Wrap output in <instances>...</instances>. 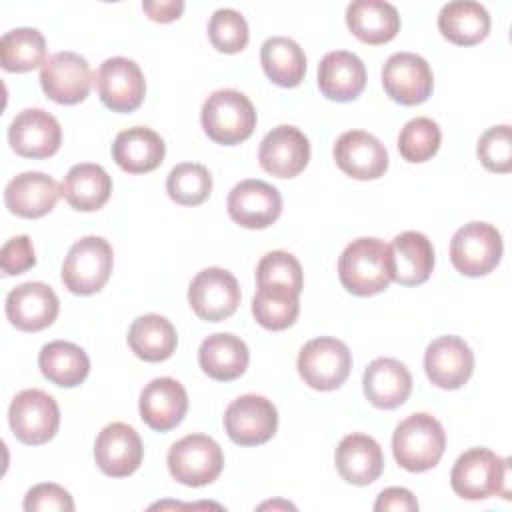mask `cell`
Listing matches in <instances>:
<instances>
[{"mask_svg": "<svg viewBox=\"0 0 512 512\" xmlns=\"http://www.w3.org/2000/svg\"><path fill=\"white\" fill-rule=\"evenodd\" d=\"M502 258V236L488 222H468L450 240L454 268L470 278L490 274Z\"/></svg>", "mask_w": 512, "mask_h": 512, "instance_id": "obj_8", "label": "cell"}, {"mask_svg": "<svg viewBox=\"0 0 512 512\" xmlns=\"http://www.w3.org/2000/svg\"><path fill=\"white\" fill-rule=\"evenodd\" d=\"M444 448V428L426 412H416L402 420L392 436L394 458L408 472H426L434 468L440 462Z\"/></svg>", "mask_w": 512, "mask_h": 512, "instance_id": "obj_3", "label": "cell"}, {"mask_svg": "<svg viewBox=\"0 0 512 512\" xmlns=\"http://www.w3.org/2000/svg\"><path fill=\"white\" fill-rule=\"evenodd\" d=\"M178 344V334L172 322L160 314L138 316L128 330L130 350L146 362L168 360Z\"/></svg>", "mask_w": 512, "mask_h": 512, "instance_id": "obj_34", "label": "cell"}, {"mask_svg": "<svg viewBox=\"0 0 512 512\" xmlns=\"http://www.w3.org/2000/svg\"><path fill=\"white\" fill-rule=\"evenodd\" d=\"M208 38L218 52L236 54L248 44L246 18L232 8H220L210 16Z\"/></svg>", "mask_w": 512, "mask_h": 512, "instance_id": "obj_40", "label": "cell"}, {"mask_svg": "<svg viewBox=\"0 0 512 512\" xmlns=\"http://www.w3.org/2000/svg\"><path fill=\"white\" fill-rule=\"evenodd\" d=\"M0 264L6 276H16L30 270L36 264L34 246L30 236H14L0 250Z\"/></svg>", "mask_w": 512, "mask_h": 512, "instance_id": "obj_44", "label": "cell"}, {"mask_svg": "<svg viewBox=\"0 0 512 512\" xmlns=\"http://www.w3.org/2000/svg\"><path fill=\"white\" fill-rule=\"evenodd\" d=\"M144 446L138 432L124 424L112 422L102 428L94 442V460L98 468L112 478H124L142 464Z\"/></svg>", "mask_w": 512, "mask_h": 512, "instance_id": "obj_19", "label": "cell"}, {"mask_svg": "<svg viewBox=\"0 0 512 512\" xmlns=\"http://www.w3.org/2000/svg\"><path fill=\"white\" fill-rule=\"evenodd\" d=\"M166 144L154 130L134 126L116 134L112 144L114 162L128 174H146L164 162Z\"/></svg>", "mask_w": 512, "mask_h": 512, "instance_id": "obj_27", "label": "cell"}, {"mask_svg": "<svg viewBox=\"0 0 512 512\" xmlns=\"http://www.w3.org/2000/svg\"><path fill=\"white\" fill-rule=\"evenodd\" d=\"M60 310L56 292L44 282H24L6 296V318L22 332L48 328Z\"/></svg>", "mask_w": 512, "mask_h": 512, "instance_id": "obj_20", "label": "cell"}, {"mask_svg": "<svg viewBox=\"0 0 512 512\" xmlns=\"http://www.w3.org/2000/svg\"><path fill=\"white\" fill-rule=\"evenodd\" d=\"M336 470L348 484L368 486L378 480L384 470L380 444L366 434H348L340 440L334 454Z\"/></svg>", "mask_w": 512, "mask_h": 512, "instance_id": "obj_25", "label": "cell"}, {"mask_svg": "<svg viewBox=\"0 0 512 512\" xmlns=\"http://www.w3.org/2000/svg\"><path fill=\"white\" fill-rule=\"evenodd\" d=\"M166 192L180 206H198L212 192V176L202 164H176L166 178Z\"/></svg>", "mask_w": 512, "mask_h": 512, "instance_id": "obj_38", "label": "cell"}, {"mask_svg": "<svg viewBox=\"0 0 512 512\" xmlns=\"http://www.w3.org/2000/svg\"><path fill=\"white\" fill-rule=\"evenodd\" d=\"M248 360L250 352L244 340L228 332L208 336L198 350V362L204 374L220 382L240 378L248 368Z\"/></svg>", "mask_w": 512, "mask_h": 512, "instance_id": "obj_29", "label": "cell"}, {"mask_svg": "<svg viewBox=\"0 0 512 512\" xmlns=\"http://www.w3.org/2000/svg\"><path fill=\"white\" fill-rule=\"evenodd\" d=\"M0 62L6 72H30L46 62V40L36 28H14L0 40Z\"/></svg>", "mask_w": 512, "mask_h": 512, "instance_id": "obj_37", "label": "cell"}, {"mask_svg": "<svg viewBox=\"0 0 512 512\" xmlns=\"http://www.w3.org/2000/svg\"><path fill=\"white\" fill-rule=\"evenodd\" d=\"M24 510L26 512H72L74 510V500L68 490H64L58 484L44 482L32 486L26 496H24Z\"/></svg>", "mask_w": 512, "mask_h": 512, "instance_id": "obj_43", "label": "cell"}, {"mask_svg": "<svg viewBox=\"0 0 512 512\" xmlns=\"http://www.w3.org/2000/svg\"><path fill=\"white\" fill-rule=\"evenodd\" d=\"M94 84L102 104L112 112H134L146 94L140 66L124 56L104 60L94 76Z\"/></svg>", "mask_w": 512, "mask_h": 512, "instance_id": "obj_12", "label": "cell"}, {"mask_svg": "<svg viewBox=\"0 0 512 512\" xmlns=\"http://www.w3.org/2000/svg\"><path fill=\"white\" fill-rule=\"evenodd\" d=\"M282 212L280 192L264 180H242L228 194V214L242 228L262 230Z\"/></svg>", "mask_w": 512, "mask_h": 512, "instance_id": "obj_16", "label": "cell"}, {"mask_svg": "<svg viewBox=\"0 0 512 512\" xmlns=\"http://www.w3.org/2000/svg\"><path fill=\"white\" fill-rule=\"evenodd\" d=\"M276 506H282V508H294L292 504H288V502H266V504H262L260 508H276Z\"/></svg>", "mask_w": 512, "mask_h": 512, "instance_id": "obj_47", "label": "cell"}, {"mask_svg": "<svg viewBox=\"0 0 512 512\" xmlns=\"http://www.w3.org/2000/svg\"><path fill=\"white\" fill-rule=\"evenodd\" d=\"M38 366L42 376L52 384L74 388L86 380L90 372V358L80 346L66 340H54L42 346Z\"/></svg>", "mask_w": 512, "mask_h": 512, "instance_id": "obj_33", "label": "cell"}, {"mask_svg": "<svg viewBox=\"0 0 512 512\" xmlns=\"http://www.w3.org/2000/svg\"><path fill=\"white\" fill-rule=\"evenodd\" d=\"M224 428L232 442L258 446L268 442L278 428L276 406L258 394H244L232 400L224 412Z\"/></svg>", "mask_w": 512, "mask_h": 512, "instance_id": "obj_11", "label": "cell"}, {"mask_svg": "<svg viewBox=\"0 0 512 512\" xmlns=\"http://www.w3.org/2000/svg\"><path fill=\"white\" fill-rule=\"evenodd\" d=\"M8 142L22 158H48L62 144V128L50 112L26 108L10 122Z\"/></svg>", "mask_w": 512, "mask_h": 512, "instance_id": "obj_15", "label": "cell"}, {"mask_svg": "<svg viewBox=\"0 0 512 512\" xmlns=\"http://www.w3.org/2000/svg\"><path fill=\"white\" fill-rule=\"evenodd\" d=\"M300 294L282 284H262L252 298V314L266 330H286L300 314Z\"/></svg>", "mask_w": 512, "mask_h": 512, "instance_id": "obj_36", "label": "cell"}, {"mask_svg": "<svg viewBox=\"0 0 512 512\" xmlns=\"http://www.w3.org/2000/svg\"><path fill=\"white\" fill-rule=\"evenodd\" d=\"M60 196L62 188L52 176L44 172H22L8 182L4 204L20 218H40L56 206Z\"/></svg>", "mask_w": 512, "mask_h": 512, "instance_id": "obj_23", "label": "cell"}, {"mask_svg": "<svg viewBox=\"0 0 512 512\" xmlns=\"http://www.w3.org/2000/svg\"><path fill=\"white\" fill-rule=\"evenodd\" d=\"M310 160V142L296 126L280 124L260 142L258 162L262 170L276 178L298 176Z\"/></svg>", "mask_w": 512, "mask_h": 512, "instance_id": "obj_17", "label": "cell"}, {"mask_svg": "<svg viewBox=\"0 0 512 512\" xmlns=\"http://www.w3.org/2000/svg\"><path fill=\"white\" fill-rule=\"evenodd\" d=\"M350 32L366 44H386L400 30L398 10L384 0H356L346 8Z\"/></svg>", "mask_w": 512, "mask_h": 512, "instance_id": "obj_30", "label": "cell"}, {"mask_svg": "<svg viewBox=\"0 0 512 512\" xmlns=\"http://www.w3.org/2000/svg\"><path fill=\"white\" fill-rule=\"evenodd\" d=\"M510 460L488 448H470L458 456L450 472L452 490L464 500H484L490 496L510 498Z\"/></svg>", "mask_w": 512, "mask_h": 512, "instance_id": "obj_2", "label": "cell"}, {"mask_svg": "<svg viewBox=\"0 0 512 512\" xmlns=\"http://www.w3.org/2000/svg\"><path fill=\"white\" fill-rule=\"evenodd\" d=\"M334 160L338 168L356 180L380 178L388 168V152L384 144L370 132L348 130L334 144Z\"/></svg>", "mask_w": 512, "mask_h": 512, "instance_id": "obj_21", "label": "cell"}, {"mask_svg": "<svg viewBox=\"0 0 512 512\" xmlns=\"http://www.w3.org/2000/svg\"><path fill=\"white\" fill-rule=\"evenodd\" d=\"M188 302L200 320L220 322L240 304L238 280L224 268H204L188 286Z\"/></svg>", "mask_w": 512, "mask_h": 512, "instance_id": "obj_10", "label": "cell"}, {"mask_svg": "<svg viewBox=\"0 0 512 512\" xmlns=\"http://www.w3.org/2000/svg\"><path fill=\"white\" fill-rule=\"evenodd\" d=\"M142 8L154 22H172L180 18L184 10V2L182 0H146L142 2Z\"/></svg>", "mask_w": 512, "mask_h": 512, "instance_id": "obj_46", "label": "cell"}, {"mask_svg": "<svg viewBox=\"0 0 512 512\" xmlns=\"http://www.w3.org/2000/svg\"><path fill=\"white\" fill-rule=\"evenodd\" d=\"M478 158L490 172L506 174L512 170V130L508 124L488 128L478 140Z\"/></svg>", "mask_w": 512, "mask_h": 512, "instance_id": "obj_42", "label": "cell"}, {"mask_svg": "<svg viewBox=\"0 0 512 512\" xmlns=\"http://www.w3.org/2000/svg\"><path fill=\"white\" fill-rule=\"evenodd\" d=\"M222 468V448L206 434H188L168 450V470L184 486H206L220 476Z\"/></svg>", "mask_w": 512, "mask_h": 512, "instance_id": "obj_6", "label": "cell"}, {"mask_svg": "<svg viewBox=\"0 0 512 512\" xmlns=\"http://www.w3.org/2000/svg\"><path fill=\"white\" fill-rule=\"evenodd\" d=\"M260 62L266 76L284 88H294L304 80L306 56L304 50L286 36H272L260 48Z\"/></svg>", "mask_w": 512, "mask_h": 512, "instance_id": "obj_35", "label": "cell"}, {"mask_svg": "<svg viewBox=\"0 0 512 512\" xmlns=\"http://www.w3.org/2000/svg\"><path fill=\"white\" fill-rule=\"evenodd\" d=\"M382 86L394 102L416 106L432 94L434 76L422 56L414 52H396L384 62Z\"/></svg>", "mask_w": 512, "mask_h": 512, "instance_id": "obj_14", "label": "cell"}, {"mask_svg": "<svg viewBox=\"0 0 512 512\" xmlns=\"http://www.w3.org/2000/svg\"><path fill=\"white\" fill-rule=\"evenodd\" d=\"M298 374L314 390L340 388L352 368V354L342 340L320 336L306 342L296 362Z\"/></svg>", "mask_w": 512, "mask_h": 512, "instance_id": "obj_7", "label": "cell"}, {"mask_svg": "<svg viewBox=\"0 0 512 512\" xmlns=\"http://www.w3.org/2000/svg\"><path fill=\"white\" fill-rule=\"evenodd\" d=\"M256 282H258V286H262V284H282V286H288V288H292L300 294L302 288H304L302 266L296 260V256H292L290 252L272 250V252L264 254L262 260L258 262Z\"/></svg>", "mask_w": 512, "mask_h": 512, "instance_id": "obj_41", "label": "cell"}, {"mask_svg": "<svg viewBox=\"0 0 512 512\" xmlns=\"http://www.w3.org/2000/svg\"><path fill=\"white\" fill-rule=\"evenodd\" d=\"M364 394L376 408L392 410L402 406L412 392L408 368L394 358H376L364 370Z\"/></svg>", "mask_w": 512, "mask_h": 512, "instance_id": "obj_26", "label": "cell"}, {"mask_svg": "<svg viewBox=\"0 0 512 512\" xmlns=\"http://www.w3.org/2000/svg\"><path fill=\"white\" fill-rule=\"evenodd\" d=\"M390 246L380 238L352 240L338 258V278L354 296H374L392 282Z\"/></svg>", "mask_w": 512, "mask_h": 512, "instance_id": "obj_1", "label": "cell"}, {"mask_svg": "<svg viewBox=\"0 0 512 512\" xmlns=\"http://www.w3.org/2000/svg\"><path fill=\"white\" fill-rule=\"evenodd\" d=\"M44 94L58 104L82 102L92 86V70L84 56L64 50L46 58L40 68Z\"/></svg>", "mask_w": 512, "mask_h": 512, "instance_id": "obj_13", "label": "cell"}, {"mask_svg": "<svg viewBox=\"0 0 512 512\" xmlns=\"http://www.w3.org/2000/svg\"><path fill=\"white\" fill-rule=\"evenodd\" d=\"M366 86L364 62L348 50H332L318 64V88L334 102L356 100Z\"/></svg>", "mask_w": 512, "mask_h": 512, "instance_id": "obj_24", "label": "cell"}, {"mask_svg": "<svg viewBox=\"0 0 512 512\" xmlns=\"http://www.w3.org/2000/svg\"><path fill=\"white\" fill-rule=\"evenodd\" d=\"M138 410L146 426L156 432H168L176 428L188 412L186 388L168 376L154 378L144 386Z\"/></svg>", "mask_w": 512, "mask_h": 512, "instance_id": "obj_22", "label": "cell"}, {"mask_svg": "<svg viewBox=\"0 0 512 512\" xmlns=\"http://www.w3.org/2000/svg\"><path fill=\"white\" fill-rule=\"evenodd\" d=\"M8 422L12 434L22 444H46L58 432L60 408L50 394L38 388L22 390L14 396L8 408Z\"/></svg>", "mask_w": 512, "mask_h": 512, "instance_id": "obj_9", "label": "cell"}, {"mask_svg": "<svg viewBox=\"0 0 512 512\" xmlns=\"http://www.w3.org/2000/svg\"><path fill=\"white\" fill-rule=\"evenodd\" d=\"M392 280L402 286L424 284L434 268V248L422 232L406 230L390 244Z\"/></svg>", "mask_w": 512, "mask_h": 512, "instance_id": "obj_28", "label": "cell"}, {"mask_svg": "<svg viewBox=\"0 0 512 512\" xmlns=\"http://www.w3.org/2000/svg\"><path fill=\"white\" fill-rule=\"evenodd\" d=\"M440 140H442L440 126L432 118L418 116L408 120L400 130L398 150L404 160L420 164L430 160L438 152Z\"/></svg>", "mask_w": 512, "mask_h": 512, "instance_id": "obj_39", "label": "cell"}, {"mask_svg": "<svg viewBox=\"0 0 512 512\" xmlns=\"http://www.w3.org/2000/svg\"><path fill=\"white\" fill-rule=\"evenodd\" d=\"M374 510L384 512V510H394V512H412L418 510V500L414 498V494L406 488H386L378 494L376 502H374Z\"/></svg>", "mask_w": 512, "mask_h": 512, "instance_id": "obj_45", "label": "cell"}, {"mask_svg": "<svg viewBox=\"0 0 512 512\" xmlns=\"http://www.w3.org/2000/svg\"><path fill=\"white\" fill-rule=\"evenodd\" d=\"M112 266L114 252L108 240L100 236H84L70 246L64 258L62 282L72 294H96L108 282Z\"/></svg>", "mask_w": 512, "mask_h": 512, "instance_id": "obj_5", "label": "cell"}, {"mask_svg": "<svg viewBox=\"0 0 512 512\" xmlns=\"http://www.w3.org/2000/svg\"><path fill=\"white\" fill-rule=\"evenodd\" d=\"M428 380L444 390L464 386L474 372V354L458 336H440L432 340L424 354Z\"/></svg>", "mask_w": 512, "mask_h": 512, "instance_id": "obj_18", "label": "cell"}, {"mask_svg": "<svg viewBox=\"0 0 512 512\" xmlns=\"http://www.w3.org/2000/svg\"><path fill=\"white\" fill-rule=\"evenodd\" d=\"M440 34L458 46H474L490 32L488 10L472 0H454L442 6L438 14Z\"/></svg>", "mask_w": 512, "mask_h": 512, "instance_id": "obj_31", "label": "cell"}, {"mask_svg": "<svg viewBox=\"0 0 512 512\" xmlns=\"http://www.w3.org/2000/svg\"><path fill=\"white\" fill-rule=\"evenodd\" d=\"M200 120L210 140L234 146L252 136L256 128V110L246 94L224 88L212 92L204 100Z\"/></svg>", "mask_w": 512, "mask_h": 512, "instance_id": "obj_4", "label": "cell"}, {"mask_svg": "<svg viewBox=\"0 0 512 512\" xmlns=\"http://www.w3.org/2000/svg\"><path fill=\"white\" fill-rule=\"evenodd\" d=\"M64 200L80 212L100 210L112 194V178L100 164H76L62 182Z\"/></svg>", "mask_w": 512, "mask_h": 512, "instance_id": "obj_32", "label": "cell"}]
</instances>
